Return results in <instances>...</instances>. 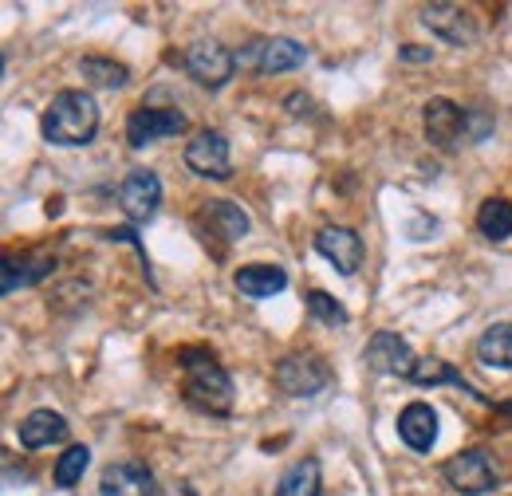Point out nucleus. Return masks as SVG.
Segmentation results:
<instances>
[{
	"label": "nucleus",
	"instance_id": "1",
	"mask_svg": "<svg viewBox=\"0 0 512 496\" xmlns=\"http://www.w3.org/2000/svg\"><path fill=\"white\" fill-rule=\"evenodd\" d=\"M178 363L186 371V402L201 414H229L233 410V378L213 359L209 347L178 351Z\"/></svg>",
	"mask_w": 512,
	"mask_h": 496
},
{
	"label": "nucleus",
	"instance_id": "2",
	"mask_svg": "<svg viewBox=\"0 0 512 496\" xmlns=\"http://www.w3.org/2000/svg\"><path fill=\"white\" fill-rule=\"evenodd\" d=\"M40 130L52 146H87L99 130V107H95V95L91 91H60L44 119Z\"/></svg>",
	"mask_w": 512,
	"mask_h": 496
},
{
	"label": "nucleus",
	"instance_id": "3",
	"mask_svg": "<svg viewBox=\"0 0 512 496\" xmlns=\"http://www.w3.org/2000/svg\"><path fill=\"white\" fill-rule=\"evenodd\" d=\"M442 477H446L449 489L461 496H481L497 485V469H493L489 449H461V453H453L442 465Z\"/></svg>",
	"mask_w": 512,
	"mask_h": 496
},
{
	"label": "nucleus",
	"instance_id": "4",
	"mask_svg": "<svg viewBox=\"0 0 512 496\" xmlns=\"http://www.w3.org/2000/svg\"><path fill=\"white\" fill-rule=\"evenodd\" d=\"M276 386L288 398H316L331 386V367L320 355H288L276 367Z\"/></svg>",
	"mask_w": 512,
	"mask_h": 496
},
{
	"label": "nucleus",
	"instance_id": "5",
	"mask_svg": "<svg viewBox=\"0 0 512 496\" xmlns=\"http://www.w3.org/2000/svg\"><path fill=\"white\" fill-rule=\"evenodd\" d=\"M186 166H190L197 178H213V182H225L233 174V150H229V138L221 130H201L193 134V142L186 146Z\"/></svg>",
	"mask_w": 512,
	"mask_h": 496
},
{
	"label": "nucleus",
	"instance_id": "6",
	"mask_svg": "<svg viewBox=\"0 0 512 496\" xmlns=\"http://www.w3.org/2000/svg\"><path fill=\"white\" fill-rule=\"evenodd\" d=\"M237 63H249L260 75H280V71H292V67L308 63V48L300 40H292V36H268V40L249 44L237 56Z\"/></svg>",
	"mask_w": 512,
	"mask_h": 496
},
{
	"label": "nucleus",
	"instance_id": "7",
	"mask_svg": "<svg viewBox=\"0 0 512 496\" xmlns=\"http://www.w3.org/2000/svg\"><path fill=\"white\" fill-rule=\"evenodd\" d=\"M182 130H186V115L178 107H138L127 119V142L134 150H142V146H154Z\"/></svg>",
	"mask_w": 512,
	"mask_h": 496
},
{
	"label": "nucleus",
	"instance_id": "8",
	"mask_svg": "<svg viewBox=\"0 0 512 496\" xmlns=\"http://www.w3.org/2000/svg\"><path fill=\"white\" fill-rule=\"evenodd\" d=\"M186 71H190L201 87L217 91V87H225L233 79L237 56L229 48H221L217 40H197V44H190V52H186Z\"/></svg>",
	"mask_w": 512,
	"mask_h": 496
},
{
	"label": "nucleus",
	"instance_id": "9",
	"mask_svg": "<svg viewBox=\"0 0 512 496\" xmlns=\"http://www.w3.org/2000/svg\"><path fill=\"white\" fill-rule=\"evenodd\" d=\"M363 363L375 374H398V378H414V367H418L410 343L398 331H375L363 351Z\"/></svg>",
	"mask_w": 512,
	"mask_h": 496
},
{
	"label": "nucleus",
	"instance_id": "10",
	"mask_svg": "<svg viewBox=\"0 0 512 496\" xmlns=\"http://www.w3.org/2000/svg\"><path fill=\"white\" fill-rule=\"evenodd\" d=\"M119 205H123V213H127L134 225L154 221V213L162 205V182H158V174L154 170H130L127 178H123V186H119Z\"/></svg>",
	"mask_w": 512,
	"mask_h": 496
},
{
	"label": "nucleus",
	"instance_id": "11",
	"mask_svg": "<svg viewBox=\"0 0 512 496\" xmlns=\"http://www.w3.org/2000/svg\"><path fill=\"white\" fill-rule=\"evenodd\" d=\"M316 252L335 264L339 276H355V272L363 268L367 245H363V237H359L355 229H347V225H327V229L316 233Z\"/></svg>",
	"mask_w": 512,
	"mask_h": 496
},
{
	"label": "nucleus",
	"instance_id": "12",
	"mask_svg": "<svg viewBox=\"0 0 512 496\" xmlns=\"http://www.w3.org/2000/svg\"><path fill=\"white\" fill-rule=\"evenodd\" d=\"M422 126L438 150H453L461 142V130H465V111L453 99H430L422 107Z\"/></svg>",
	"mask_w": 512,
	"mask_h": 496
},
{
	"label": "nucleus",
	"instance_id": "13",
	"mask_svg": "<svg viewBox=\"0 0 512 496\" xmlns=\"http://www.w3.org/2000/svg\"><path fill=\"white\" fill-rule=\"evenodd\" d=\"M422 24L430 32H438L446 44H457V48L477 40V20L457 4H426L422 8Z\"/></svg>",
	"mask_w": 512,
	"mask_h": 496
},
{
	"label": "nucleus",
	"instance_id": "14",
	"mask_svg": "<svg viewBox=\"0 0 512 496\" xmlns=\"http://www.w3.org/2000/svg\"><path fill=\"white\" fill-rule=\"evenodd\" d=\"M103 496H154V473L142 461H115L99 477Z\"/></svg>",
	"mask_w": 512,
	"mask_h": 496
},
{
	"label": "nucleus",
	"instance_id": "15",
	"mask_svg": "<svg viewBox=\"0 0 512 496\" xmlns=\"http://www.w3.org/2000/svg\"><path fill=\"white\" fill-rule=\"evenodd\" d=\"M398 437L414 449V453H430L438 441V410L430 402H410L398 414Z\"/></svg>",
	"mask_w": 512,
	"mask_h": 496
},
{
	"label": "nucleus",
	"instance_id": "16",
	"mask_svg": "<svg viewBox=\"0 0 512 496\" xmlns=\"http://www.w3.org/2000/svg\"><path fill=\"white\" fill-rule=\"evenodd\" d=\"M56 268L52 256H40V252H24V256H4V268H0V292L12 296L16 288H32L40 280H48Z\"/></svg>",
	"mask_w": 512,
	"mask_h": 496
},
{
	"label": "nucleus",
	"instance_id": "17",
	"mask_svg": "<svg viewBox=\"0 0 512 496\" xmlns=\"http://www.w3.org/2000/svg\"><path fill=\"white\" fill-rule=\"evenodd\" d=\"M233 288L245 300H272L276 292L288 288V272L280 264H245V268H237Z\"/></svg>",
	"mask_w": 512,
	"mask_h": 496
},
{
	"label": "nucleus",
	"instance_id": "18",
	"mask_svg": "<svg viewBox=\"0 0 512 496\" xmlns=\"http://www.w3.org/2000/svg\"><path fill=\"white\" fill-rule=\"evenodd\" d=\"M67 430H71V426H67L64 414H56V410H32V414L16 426V437H20L24 449H48V445L64 441Z\"/></svg>",
	"mask_w": 512,
	"mask_h": 496
},
{
	"label": "nucleus",
	"instance_id": "19",
	"mask_svg": "<svg viewBox=\"0 0 512 496\" xmlns=\"http://www.w3.org/2000/svg\"><path fill=\"white\" fill-rule=\"evenodd\" d=\"M201 221H205L225 245H233V241H241V237L249 233V213H245L237 201H209L205 213H201Z\"/></svg>",
	"mask_w": 512,
	"mask_h": 496
},
{
	"label": "nucleus",
	"instance_id": "20",
	"mask_svg": "<svg viewBox=\"0 0 512 496\" xmlns=\"http://www.w3.org/2000/svg\"><path fill=\"white\" fill-rule=\"evenodd\" d=\"M477 363L489 371H512V323H493L481 331Z\"/></svg>",
	"mask_w": 512,
	"mask_h": 496
},
{
	"label": "nucleus",
	"instance_id": "21",
	"mask_svg": "<svg viewBox=\"0 0 512 496\" xmlns=\"http://www.w3.org/2000/svg\"><path fill=\"white\" fill-rule=\"evenodd\" d=\"M272 496H320V461L304 457V461L288 465L284 477L276 481V493Z\"/></svg>",
	"mask_w": 512,
	"mask_h": 496
},
{
	"label": "nucleus",
	"instance_id": "22",
	"mask_svg": "<svg viewBox=\"0 0 512 496\" xmlns=\"http://www.w3.org/2000/svg\"><path fill=\"white\" fill-rule=\"evenodd\" d=\"M477 229L485 241H509L512 237V201L505 197H489L477 209Z\"/></svg>",
	"mask_w": 512,
	"mask_h": 496
},
{
	"label": "nucleus",
	"instance_id": "23",
	"mask_svg": "<svg viewBox=\"0 0 512 496\" xmlns=\"http://www.w3.org/2000/svg\"><path fill=\"white\" fill-rule=\"evenodd\" d=\"M410 382H418V386H442V382H449V386H461L465 394H473V398L485 402V394L473 390V386L461 378V371H453L446 359H418V367H414V378H410Z\"/></svg>",
	"mask_w": 512,
	"mask_h": 496
},
{
	"label": "nucleus",
	"instance_id": "24",
	"mask_svg": "<svg viewBox=\"0 0 512 496\" xmlns=\"http://www.w3.org/2000/svg\"><path fill=\"white\" fill-rule=\"evenodd\" d=\"M79 71H83V79H91L95 87H123L130 79V71L123 67V63L115 60H103V56H87V60L79 63Z\"/></svg>",
	"mask_w": 512,
	"mask_h": 496
},
{
	"label": "nucleus",
	"instance_id": "25",
	"mask_svg": "<svg viewBox=\"0 0 512 496\" xmlns=\"http://www.w3.org/2000/svg\"><path fill=\"white\" fill-rule=\"evenodd\" d=\"M87 465H91V449H87V445H71V449H64V457L56 461L52 481H56L60 489H71V485H79V481H83Z\"/></svg>",
	"mask_w": 512,
	"mask_h": 496
},
{
	"label": "nucleus",
	"instance_id": "26",
	"mask_svg": "<svg viewBox=\"0 0 512 496\" xmlns=\"http://www.w3.org/2000/svg\"><path fill=\"white\" fill-rule=\"evenodd\" d=\"M308 311H312V319H320V323H327V327H343V323L351 319L347 308H343L339 300H331L327 292H320V288L308 292Z\"/></svg>",
	"mask_w": 512,
	"mask_h": 496
},
{
	"label": "nucleus",
	"instance_id": "27",
	"mask_svg": "<svg viewBox=\"0 0 512 496\" xmlns=\"http://www.w3.org/2000/svg\"><path fill=\"white\" fill-rule=\"evenodd\" d=\"M398 56H402L406 63H430V60H434V48H418V44H406Z\"/></svg>",
	"mask_w": 512,
	"mask_h": 496
},
{
	"label": "nucleus",
	"instance_id": "28",
	"mask_svg": "<svg viewBox=\"0 0 512 496\" xmlns=\"http://www.w3.org/2000/svg\"><path fill=\"white\" fill-rule=\"evenodd\" d=\"M166 496H197V489H193L190 481H178V485L166 489Z\"/></svg>",
	"mask_w": 512,
	"mask_h": 496
},
{
	"label": "nucleus",
	"instance_id": "29",
	"mask_svg": "<svg viewBox=\"0 0 512 496\" xmlns=\"http://www.w3.org/2000/svg\"><path fill=\"white\" fill-rule=\"evenodd\" d=\"M497 414H512V402H505V406H497Z\"/></svg>",
	"mask_w": 512,
	"mask_h": 496
}]
</instances>
